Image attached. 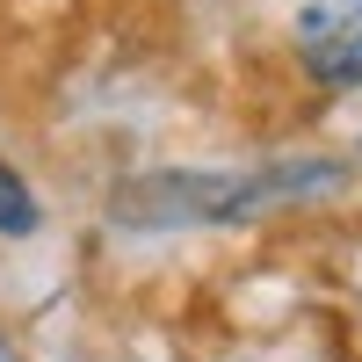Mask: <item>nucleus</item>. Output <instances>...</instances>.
<instances>
[{"label": "nucleus", "instance_id": "obj_1", "mask_svg": "<svg viewBox=\"0 0 362 362\" xmlns=\"http://www.w3.org/2000/svg\"><path fill=\"white\" fill-rule=\"evenodd\" d=\"M341 167H268V174H153L116 189V218L124 225H225L276 210L305 189H334Z\"/></svg>", "mask_w": 362, "mask_h": 362}, {"label": "nucleus", "instance_id": "obj_2", "mask_svg": "<svg viewBox=\"0 0 362 362\" xmlns=\"http://www.w3.org/2000/svg\"><path fill=\"white\" fill-rule=\"evenodd\" d=\"M297 66L319 87H362V0H312L297 15Z\"/></svg>", "mask_w": 362, "mask_h": 362}, {"label": "nucleus", "instance_id": "obj_3", "mask_svg": "<svg viewBox=\"0 0 362 362\" xmlns=\"http://www.w3.org/2000/svg\"><path fill=\"white\" fill-rule=\"evenodd\" d=\"M37 225H44V210H37V196H29V181L0 160V232H8V239H29Z\"/></svg>", "mask_w": 362, "mask_h": 362}, {"label": "nucleus", "instance_id": "obj_4", "mask_svg": "<svg viewBox=\"0 0 362 362\" xmlns=\"http://www.w3.org/2000/svg\"><path fill=\"white\" fill-rule=\"evenodd\" d=\"M0 362H22V355H15V348H8V334H0Z\"/></svg>", "mask_w": 362, "mask_h": 362}]
</instances>
